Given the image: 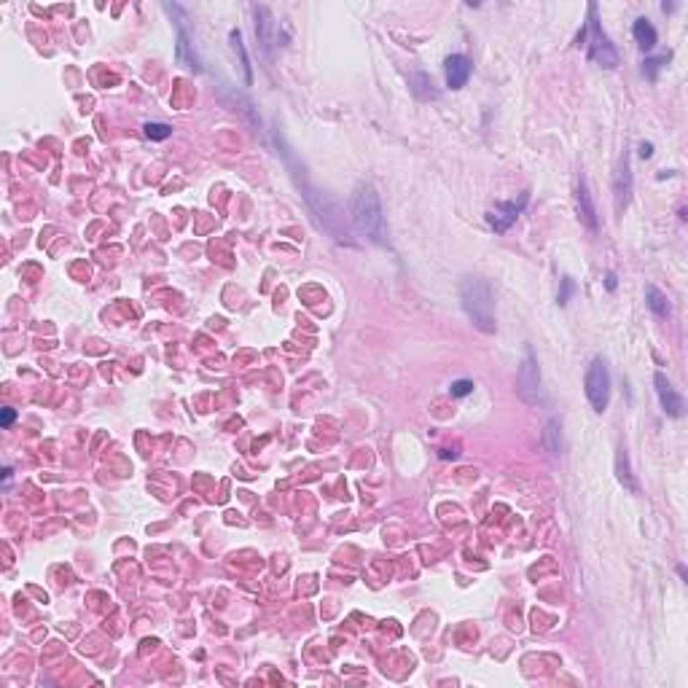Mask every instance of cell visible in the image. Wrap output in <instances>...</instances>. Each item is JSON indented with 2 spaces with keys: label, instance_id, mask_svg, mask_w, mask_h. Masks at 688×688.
Here are the masks:
<instances>
[{
  "label": "cell",
  "instance_id": "cell-3",
  "mask_svg": "<svg viewBox=\"0 0 688 688\" xmlns=\"http://www.w3.org/2000/svg\"><path fill=\"white\" fill-rule=\"evenodd\" d=\"M460 301L468 315V320L473 326L484 331V334H495L498 323H495V296L489 282L482 277H465L460 282Z\"/></svg>",
  "mask_w": 688,
  "mask_h": 688
},
{
  "label": "cell",
  "instance_id": "cell-19",
  "mask_svg": "<svg viewBox=\"0 0 688 688\" xmlns=\"http://www.w3.org/2000/svg\"><path fill=\"white\" fill-rule=\"evenodd\" d=\"M559 430H562L559 420H549V422H546L543 444H546V449H549L551 454H559V449H562V436H559Z\"/></svg>",
  "mask_w": 688,
  "mask_h": 688
},
{
  "label": "cell",
  "instance_id": "cell-17",
  "mask_svg": "<svg viewBox=\"0 0 688 688\" xmlns=\"http://www.w3.org/2000/svg\"><path fill=\"white\" fill-rule=\"evenodd\" d=\"M616 476H619V482L624 484V489H629V492H637L640 487H637V479L632 476V468H629V454H626V449L621 447L619 454H616Z\"/></svg>",
  "mask_w": 688,
  "mask_h": 688
},
{
  "label": "cell",
  "instance_id": "cell-27",
  "mask_svg": "<svg viewBox=\"0 0 688 688\" xmlns=\"http://www.w3.org/2000/svg\"><path fill=\"white\" fill-rule=\"evenodd\" d=\"M441 457H444V460H449V457H452V460H457V452H449V449H444V452H441Z\"/></svg>",
  "mask_w": 688,
  "mask_h": 688
},
{
  "label": "cell",
  "instance_id": "cell-22",
  "mask_svg": "<svg viewBox=\"0 0 688 688\" xmlns=\"http://www.w3.org/2000/svg\"><path fill=\"white\" fill-rule=\"evenodd\" d=\"M449 393H452L454 398L468 396V393H473V382H471V379H457V382L449 387Z\"/></svg>",
  "mask_w": 688,
  "mask_h": 688
},
{
  "label": "cell",
  "instance_id": "cell-21",
  "mask_svg": "<svg viewBox=\"0 0 688 688\" xmlns=\"http://www.w3.org/2000/svg\"><path fill=\"white\" fill-rule=\"evenodd\" d=\"M143 129H145L148 140H167L172 135V127H167V124H145Z\"/></svg>",
  "mask_w": 688,
  "mask_h": 688
},
{
  "label": "cell",
  "instance_id": "cell-18",
  "mask_svg": "<svg viewBox=\"0 0 688 688\" xmlns=\"http://www.w3.org/2000/svg\"><path fill=\"white\" fill-rule=\"evenodd\" d=\"M229 41H231V49H234V54L240 57V65H242V76H245V84H253V70H250V59H248V52H245V43H242L240 30H231V33H229Z\"/></svg>",
  "mask_w": 688,
  "mask_h": 688
},
{
  "label": "cell",
  "instance_id": "cell-26",
  "mask_svg": "<svg viewBox=\"0 0 688 688\" xmlns=\"http://www.w3.org/2000/svg\"><path fill=\"white\" fill-rule=\"evenodd\" d=\"M608 291H616V272H608Z\"/></svg>",
  "mask_w": 688,
  "mask_h": 688
},
{
  "label": "cell",
  "instance_id": "cell-13",
  "mask_svg": "<svg viewBox=\"0 0 688 688\" xmlns=\"http://www.w3.org/2000/svg\"><path fill=\"white\" fill-rule=\"evenodd\" d=\"M632 35H635L637 46H640L643 52H651V49L656 46V41H659V35H656V27L645 17L635 19V24H632Z\"/></svg>",
  "mask_w": 688,
  "mask_h": 688
},
{
  "label": "cell",
  "instance_id": "cell-2",
  "mask_svg": "<svg viewBox=\"0 0 688 688\" xmlns=\"http://www.w3.org/2000/svg\"><path fill=\"white\" fill-rule=\"evenodd\" d=\"M347 213H350V224L352 229L363 234L371 242H387V224H385V210H382V199L374 183L361 180L347 202Z\"/></svg>",
  "mask_w": 688,
  "mask_h": 688
},
{
  "label": "cell",
  "instance_id": "cell-6",
  "mask_svg": "<svg viewBox=\"0 0 688 688\" xmlns=\"http://www.w3.org/2000/svg\"><path fill=\"white\" fill-rule=\"evenodd\" d=\"M586 398L592 403L594 412H605L608 403H610V371H608V363L602 358H594L586 368Z\"/></svg>",
  "mask_w": 688,
  "mask_h": 688
},
{
  "label": "cell",
  "instance_id": "cell-20",
  "mask_svg": "<svg viewBox=\"0 0 688 688\" xmlns=\"http://www.w3.org/2000/svg\"><path fill=\"white\" fill-rule=\"evenodd\" d=\"M670 57H672L670 52L659 54V57H648V59L643 62V73H645V78H648V81H656V73L664 68V62H670Z\"/></svg>",
  "mask_w": 688,
  "mask_h": 688
},
{
  "label": "cell",
  "instance_id": "cell-23",
  "mask_svg": "<svg viewBox=\"0 0 688 688\" xmlns=\"http://www.w3.org/2000/svg\"><path fill=\"white\" fill-rule=\"evenodd\" d=\"M573 288H575V285H573V280H570V277H565V280H562V291H559V296H557V301H559L562 307L568 304V299H570V293H573Z\"/></svg>",
  "mask_w": 688,
  "mask_h": 688
},
{
  "label": "cell",
  "instance_id": "cell-1",
  "mask_svg": "<svg viewBox=\"0 0 688 688\" xmlns=\"http://www.w3.org/2000/svg\"><path fill=\"white\" fill-rule=\"evenodd\" d=\"M277 145L282 148L280 154H282V159H285V164H288V170H291L293 183L299 186V191H301V196H304L307 207L312 210V215H315L317 226H320L323 231H328V234H331L336 242H350V237H347V229H342L344 215H342V210L336 207V202H334V199H328L326 194H320V191L312 186L310 178H307V172H304V167H296V159H293L291 151L282 145L280 135H277Z\"/></svg>",
  "mask_w": 688,
  "mask_h": 688
},
{
  "label": "cell",
  "instance_id": "cell-16",
  "mask_svg": "<svg viewBox=\"0 0 688 688\" xmlns=\"http://www.w3.org/2000/svg\"><path fill=\"white\" fill-rule=\"evenodd\" d=\"M175 52H178V62H183L186 68H199V59L194 54V46H191L189 33L183 30V24H178V46H175Z\"/></svg>",
  "mask_w": 688,
  "mask_h": 688
},
{
  "label": "cell",
  "instance_id": "cell-25",
  "mask_svg": "<svg viewBox=\"0 0 688 688\" xmlns=\"http://www.w3.org/2000/svg\"><path fill=\"white\" fill-rule=\"evenodd\" d=\"M651 154H654V145H651V143H640V156L648 159Z\"/></svg>",
  "mask_w": 688,
  "mask_h": 688
},
{
  "label": "cell",
  "instance_id": "cell-8",
  "mask_svg": "<svg viewBox=\"0 0 688 688\" xmlns=\"http://www.w3.org/2000/svg\"><path fill=\"white\" fill-rule=\"evenodd\" d=\"M654 385H656V396H659V403H661L664 414H670V417H683L686 403H683V398L678 396V390L672 387V382L667 379L664 371H656Z\"/></svg>",
  "mask_w": 688,
  "mask_h": 688
},
{
  "label": "cell",
  "instance_id": "cell-14",
  "mask_svg": "<svg viewBox=\"0 0 688 688\" xmlns=\"http://www.w3.org/2000/svg\"><path fill=\"white\" fill-rule=\"evenodd\" d=\"M645 304H648V310L654 312L656 317H670V299H667V293H661L656 285H645Z\"/></svg>",
  "mask_w": 688,
  "mask_h": 688
},
{
  "label": "cell",
  "instance_id": "cell-15",
  "mask_svg": "<svg viewBox=\"0 0 688 688\" xmlns=\"http://www.w3.org/2000/svg\"><path fill=\"white\" fill-rule=\"evenodd\" d=\"M409 86H412V94L420 97V100H436L438 97V89L433 86V78H430L428 73H412Z\"/></svg>",
  "mask_w": 688,
  "mask_h": 688
},
{
  "label": "cell",
  "instance_id": "cell-5",
  "mask_svg": "<svg viewBox=\"0 0 688 688\" xmlns=\"http://www.w3.org/2000/svg\"><path fill=\"white\" fill-rule=\"evenodd\" d=\"M581 35H584V38L589 35V57H592L600 68L610 70L619 65V52H616V46L610 43V38L602 33L600 19H597V6H594V3L589 6V22H586V30Z\"/></svg>",
  "mask_w": 688,
  "mask_h": 688
},
{
  "label": "cell",
  "instance_id": "cell-9",
  "mask_svg": "<svg viewBox=\"0 0 688 688\" xmlns=\"http://www.w3.org/2000/svg\"><path fill=\"white\" fill-rule=\"evenodd\" d=\"M527 199H530V194L524 191L522 196H519V202H508V205H498L489 215H487V221L489 226L495 229V231H508L511 226L516 224V218L522 215V210L527 205Z\"/></svg>",
  "mask_w": 688,
  "mask_h": 688
},
{
  "label": "cell",
  "instance_id": "cell-4",
  "mask_svg": "<svg viewBox=\"0 0 688 688\" xmlns=\"http://www.w3.org/2000/svg\"><path fill=\"white\" fill-rule=\"evenodd\" d=\"M516 396L522 398L530 406H540L546 401L543 393V379H540V368H538V358H535L533 347H524V358L519 363L516 371Z\"/></svg>",
  "mask_w": 688,
  "mask_h": 688
},
{
  "label": "cell",
  "instance_id": "cell-11",
  "mask_svg": "<svg viewBox=\"0 0 688 688\" xmlns=\"http://www.w3.org/2000/svg\"><path fill=\"white\" fill-rule=\"evenodd\" d=\"M444 73H447L449 89H463L468 84V78H471V73H473V65H471V59L465 54H452L444 62Z\"/></svg>",
  "mask_w": 688,
  "mask_h": 688
},
{
  "label": "cell",
  "instance_id": "cell-7",
  "mask_svg": "<svg viewBox=\"0 0 688 688\" xmlns=\"http://www.w3.org/2000/svg\"><path fill=\"white\" fill-rule=\"evenodd\" d=\"M253 17H256V38L261 43L264 54H272V46H280V33H277V22L272 11L266 6H253Z\"/></svg>",
  "mask_w": 688,
  "mask_h": 688
},
{
  "label": "cell",
  "instance_id": "cell-24",
  "mask_svg": "<svg viewBox=\"0 0 688 688\" xmlns=\"http://www.w3.org/2000/svg\"><path fill=\"white\" fill-rule=\"evenodd\" d=\"M17 420V412L14 409H3V417H0V422H3V428H8L11 422Z\"/></svg>",
  "mask_w": 688,
  "mask_h": 688
},
{
  "label": "cell",
  "instance_id": "cell-10",
  "mask_svg": "<svg viewBox=\"0 0 688 688\" xmlns=\"http://www.w3.org/2000/svg\"><path fill=\"white\" fill-rule=\"evenodd\" d=\"M613 194H616L619 213L626 210L629 196H632V170H629V154L626 151L619 156V167H616V175H613Z\"/></svg>",
  "mask_w": 688,
  "mask_h": 688
},
{
  "label": "cell",
  "instance_id": "cell-12",
  "mask_svg": "<svg viewBox=\"0 0 688 688\" xmlns=\"http://www.w3.org/2000/svg\"><path fill=\"white\" fill-rule=\"evenodd\" d=\"M575 202H578V218L584 221L592 231L600 229L597 221V210H594V199L589 194V183H586V175H578V191H575Z\"/></svg>",
  "mask_w": 688,
  "mask_h": 688
}]
</instances>
